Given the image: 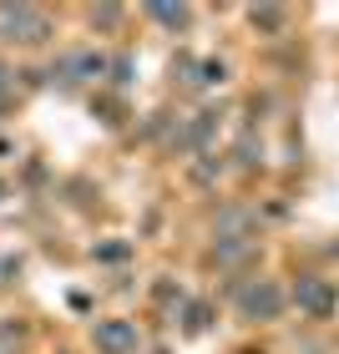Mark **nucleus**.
<instances>
[{"instance_id": "8", "label": "nucleus", "mask_w": 339, "mask_h": 354, "mask_svg": "<svg viewBox=\"0 0 339 354\" xmlns=\"http://www.w3.org/2000/svg\"><path fill=\"white\" fill-rule=\"evenodd\" d=\"M6 96H10V76L0 71V102H6Z\"/></svg>"}, {"instance_id": "7", "label": "nucleus", "mask_w": 339, "mask_h": 354, "mask_svg": "<svg viewBox=\"0 0 339 354\" xmlns=\"http://www.w3.org/2000/svg\"><path fill=\"white\" fill-rule=\"evenodd\" d=\"M0 354H15V334L10 329H0Z\"/></svg>"}, {"instance_id": "4", "label": "nucleus", "mask_w": 339, "mask_h": 354, "mask_svg": "<svg viewBox=\"0 0 339 354\" xmlns=\"http://www.w3.org/2000/svg\"><path fill=\"white\" fill-rule=\"evenodd\" d=\"M299 299L309 304L314 314H324L329 304H334V294H329V283H319V279H304V283H299Z\"/></svg>"}, {"instance_id": "5", "label": "nucleus", "mask_w": 339, "mask_h": 354, "mask_svg": "<svg viewBox=\"0 0 339 354\" xmlns=\"http://www.w3.org/2000/svg\"><path fill=\"white\" fill-rule=\"evenodd\" d=\"M152 15H157V21H167V26H183V21H187L183 6H152Z\"/></svg>"}, {"instance_id": "6", "label": "nucleus", "mask_w": 339, "mask_h": 354, "mask_svg": "<svg viewBox=\"0 0 339 354\" xmlns=\"http://www.w3.org/2000/svg\"><path fill=\"white\" fill-rule=\"evenodd\" d=\"M244 228H248L244 213H223V223H218V233H244Z\"/></svg>"}, {"instance_id": "3", "label": "nucleus", "mask_w": 339, "mask_h": 354, "mask_svg": "<svg viewBox=\"0 0 339 354\" xmlns=\"http://www.w3.org/2000/svg\"><path fill=\"white\" fill-rule=\"evenodd\" d=\"M96 344L107 354H127V349H137V334L127 324H96Z\"/></svg>"}, {"instance_id": "1", "label": "nucleus", "mask_w": 339, "mask_h": 354, "mask_svg": "<svg viewBox=\"0 0 339 354\" xmlns=\"http://www.w3.org/2000/svg\"><path fill=\"white\" fill-rule=\"evenodd\" d=\"M0 36L6 41H41L46 36V15L30 6H0Z\"/></svg>"}, {"instance_id": "2", "label": "nucleus", "mask_w": 339, "mask_h": 354, "mask_svg": "<svg viewBox=\"0 0 339 354\" xmlns=\"http://www.w3.org/2000/svg\"><path fill=\"white\" fill-rule=\"evenodd\" d=\"M279 304H284V294L273 283H253L244 294V314L248 319H273V314H279Z\"/></svg>"}]
</instances>
